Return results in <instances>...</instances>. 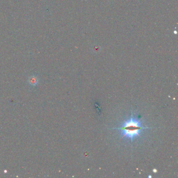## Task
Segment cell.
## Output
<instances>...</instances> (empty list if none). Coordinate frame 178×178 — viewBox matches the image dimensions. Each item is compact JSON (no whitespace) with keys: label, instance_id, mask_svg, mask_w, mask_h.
<instances>
[{"label":"cell","instance_id":"obj_1","mask_svg":"<svg viewBox=\"0 0 178 178\" xmlns=\"http://www.w3.org/2000/svg\"><path fill=\"white\" fill-rule=\"evenodd\" d=\"M147 128H150L143 126L142 121L136 116H133L132 113L130 118L125 120L120 127L114 128L119 130L120 136L122 138L130 140L132 142L141 136L143 130Z\"/></svg>","mask_w":178,"mask_h":178},{"label":"cell","instance_id":"obj_2","mask_svg":"<svg viewBox=\"0 0 178 178\" xmlns=\"http://www.w3.org/2000/svg\"><path fill=\"white\" fill-rule=\"evenodd\" d=\"M38 81H39V79L38 77L35 75L30 76L28 79L29 84L32 86H36L38 83Z\"/></svg>","mask_w":178,"mask_h":178},{"label":"cell","instance_id":"obj_3","mask_svg":"<svg viewBox=\"0 0 178 178\" xmlns=\"http://www.w3.org/2000/svg\"><path fill=\"white\" fill-rule=\"evenodd\" d=\"M153 172H155V173H156V172H157V170L156 169H154L153 170Z\"/></svg>","mask_w":178,"mask_h":178}]
</instances>
